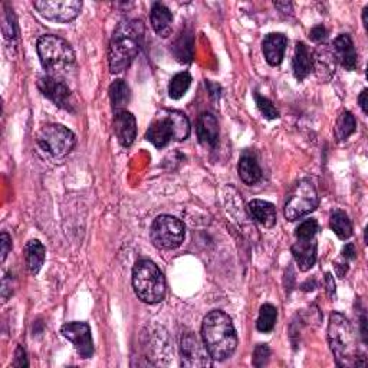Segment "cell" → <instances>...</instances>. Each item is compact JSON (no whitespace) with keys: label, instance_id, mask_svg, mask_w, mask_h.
Segmentation results:
<instances>
[{"label":"cell","instance_id":"obj_15","mask_svg":"<svg viewBox=\"0 0 368 368\" xmlns=\"http://www.w3.org/2000/svg\"><path fill=\"white\" fill-rule=\"evenodd\" d=\"M331 51L337 59V62L341 63V67L347 71H354L357 68V51L353 39L349 35L341 34L334 39Z\"/></svg>","mask_w":368,"mask_h":368},{"label":"cell","instance_id":"obj_33","mask_svg":"<svg viewBox=\"0 0 368 368\" xmlns=\"http://www.w3.org/2000/svg\"><path fill=\"white\" fill-rule=\"evenodd\" d=\"M270 357V348L266 344L256 345L253 353V365L255 367H263L268 364Z\"/></svg>","mask_w":368,"mask_h":368},{"label":"cell","instance_id":"obj_32","mask_svg":"<svg viewBox=\"0 0 368 368\" xmlns=\"http://www.w3.org/2000/svg\"><path fill=\"white\" fill-rule=\"evenodd\" d=\"M318 232V221L315 219H308L302 221L296 228L295 236L299 241H310V239H315V235Z\"/></svg>","mask_w":368,"mask_h":368},{"label":"cell","instance_id":"obj_10","mask_svg":"<svg viewBox=\"0 0 368 368\" xmlns=\"http://www.w3.org/2000/svg\"><path fill=\"white\" fill-rule=\"evenodd\" d=\"M34 6L45 19L58 23L74 21L83 10V2L79 0H38Z\"/></svg>","mask_w":368,"mask_h":368},{"label":"cell","instance_id":"obj_1","mask_svg":"<svg viewBox=\"0 0 368 368\" xmlns=\"http://www.w3.org/2000/svg\"><path fill=\"white\" fill-rule=\"evenodd\" d=\"M144 34V23L137 19L121 22L116 28L108 52L111 74H120L131 65L142 47Z\"/></svg>","mask_w":368,"mask_h":368},{"label":"cell","instance_id":"obj_5","mask_svg":"<svg viewBox=\"0 0 368 368\" xmlns=\"http://www.w3.org/2000/svg\"><path fill=\"white\" fill-rule=\"evenodd\" d=\"M133 286L138 299L146 303H158L166 298L167 285L163 272L149 259H141L134 265Z\"/></svg>","mask_w":368,"mask_h":368},{"label":"cell","instance_id":"obj_19","mask_svg":"<svg viewBox=\"0 0 368 368\" xmlns=\"http://www.w3.org/2000/svg\"><path fill=\"white\" fill-rule=\"evenodd\" d=\"M316 241L315 239H310V241H299L295 245H292L291 252L294 255V259L298 263L299 270L307 272L310 270L315 262H316Z\"/></svg>","mask_w":368,"mask_h":368},{"label":"cell","instance_id":"obj_13","mask_svg":"<svg viewBox=\"0 0 368 368\" xmlns=\"http://www.w3.org/2000/svg\"><path fill=\"white\" fill-rule=\"evenodd\" d=\"M61 334L68 341L74 344V348L79 357L83 358H91L94 354V341L91 335V328L87 323H68L61 328Z\"/></svg>","mask_w":368,"mask_h":368},{"label":"cell","instance_id":"obj_26","mask_svg":"<svg viewBox=\"0 0 368 368\" xmlns=\"http://www.w3.org/2000/svg\"><path fill=\"white\" fill-rule=\"evenodd\" d=\"M109 98H111V104H113L114 111L125 109L128 102H130L131 92L122 79H117V81H114L109 85Z\"/></svg>","mask_w":368,"mask_h":368},{"label":"cell","instance_id":"obj_38","mask_svg":"<svg viewBox=\"0 0 368 368\" xmlns=\"http://www.w3.org/2000/svg\"><path fill=\"white\" fill-rule=\"evenodd\" d=\"M325 285H327V291H328L329 296H332L335 294V282H334V278L331 274L325 275Z\"/></svg>","mask_w":368,"mask_h":368},{"label":"cell","instance_id":"obj_18","mask_svg":"<svg viewBox=\"0 0 368 368\" xmlns=\"http://www.w3.org/2000/svg\"><path fill=\"white\" fill-rule=\"evenodd\" d=\"M197 137L204 147L215 149L219 142V122L215 116L203 113L197 121Z\"/></svg>","mask_w":368,"mask_h":368},{"label":"cell","instance_id":"obj_28","mask_svg":"<svg viewBox=\"0 0 368 368\" xmlns=\"http://www.w3.org/2000/svg\"><path fill=\"white\" fill-rule=\"evenodd\" d=\"M277 318H278V310L274 305H270V303H265V305L261 307L258 321H256V328L265 334L270 332L275 328Z\"/></svg>","mask_w":368,"mask_h":368},{"label":"cell","instance_id":"obj_3","mask_svg":"<svg viewBox=\"0 0 368 368\" xmlns=\"http://www.w3.org/2000/svg\"><path fill=\"white\" fill-rule=\"evenodd\" d=\"M328 343L332 354L340 367H360V351L357 344V334L348 319L334 312L328 324Z\"/></svg>","mask_w":368,"mask_h":368},{"label":"cell","instance_id":"obj_4","mask_svg":"<svg viewBox=\"0 0 368 368\" xmlns=\"http://www.w3.org/2000/svg\"><path fill=\"white\" fill-rule=\"evenodd\" d=\"M36 50L47 75L61 78L74 68L75 52L65 39L56 35H43L38 39Z\"/></svg>","mask_w":368,"mask_h":368},{"label":"cell","instance_id":"obj_30","mask_svg":"<svg viewBox=\"0 0 368 368\" xmlns=\"http://www.w3.org/2000/svg\"><path fill=\"white\" fill-rule=\"evenodd\" d=\"M356 128H357V122L354 116L349 113V111H343L340 114L337 124H335V136L340 141L347 140L351 134L356 133Z\"/></svg>","mask_w":368,"mask_h":368},{"label":"cell","instance_id":"obj_6","mask_svg":"<svg viewBox=\"0 0 368 368\" xmlns=\"http://www.w3.org/2000/svg\"><path fill=\"white\" fill-rule=\"evenodd\" d=\"M190 136V121L180 111H163L151 122L146 138L157 149L174 141H183Z\"/></svg>","mask_w":368,"mask_h":368},{"label":"cell","instance_id":"obj_8","mask_svg":"<svg viewBox=\"0 0 368 368\" xmlns=\"http://www.w3.org/2000/svg\"><path fill=\"white\" fill-rule=\"evenodd\" d=\"M38 146L51 154L52 157L61 158L68 155L76 144L75 134L61 124L43 125L36 134Z\"/></svg>","mask_w":368,"mask_h":368},{"label":"cell","instance_id":"obj_9","mask_svg":"<svg viewBox=\"0 0 368 368\" xmlns=\"http://www.w3.org/2000/svg\"><path fill=\"white\" fill-rule=\"evenodd\" d=\"M186 236V229L183 223L169 215L158 216L151 225L150 237L151 242L160 249H175L179 248Z\"/></svg>","mask_w":368,"mask_h":368},{"label":"cell","instance_id":"obj_40","mask_svg":"<svg viewBox=\"0 0 368 368\" xmlns=\"http://www.w3.org/2000/svg\"><path fill=\"white\" fill-rule=\"evenodd\" d=\"M275 6H277L278 9H282V12H286V10H288V12H292V5H291V3H279V2L277 3V2H275Z\"/></svg>","mask_w":368,"mask_h":368},{"label":"cell","instance_id":"obj_11","mask_svg":"<svg viewBox=\"0 0 368 368\" xmlns=\"http://www.w3.org/2000/svg\"><path fill=\"white\" fill-rule=\"evenodd\" d=\"M212 360L203 340L193 332L184 334L182 338V365L190 368L210 367Z\"/></svg>","mask_w":368,"mask_h":368},{"label":"cell","instance_id":"obj_22","mask_svg":"<svg viewBox=\"0 0 368 368\" xmlns=\"http://www.w3.org/2000/svg\"><path fill=\"white\" fill-rule=\"evenodd\" d=\"M45 256L46 250L45 246L36 241V239H32L25 246V262L26 268L30 272L32 275H38L39 270L43 266L45 262Z\"/></svg>","mask_w":368,"mask_h":368},{"label":"cell","instance_id":"obj_36","mask_svg":"<svg viewBox=\"0 0 368 368\" xmlns=\"http://www.w3.org/2000/svg\"><path fill=\"white\" fill-rule=\"evenodd\" d=\"M29 362L26 360V353L25 349L19 345L16 348V353H14V361H13V367H28Z\"/></svg>","mask_w":368,"mask_h":368},{"label":"cell","instance_id":"obj_37","mask_svg":"<svg viewBox=\"0 0 368 368\" xmlns=\"http://www.w3.org/2000/svg\"><path fill=\"white\" fill-rule=\"evenodd\" d=\"M343 256H344L345 259H349V261L356 259V256H357L356 246H354L353 243H347V245L343 248Z\"/></svg>","mask_w":368,"mask_h":368},{"label":"cell","instance_id":"obj_2","mask_svg":"<svg viewBox=\"0 0 368 368\" xmlns=\"http://www.w3.org/2000/svg\"><path fill=\"white\" fill-rule=\"evenodd\" d=\"M202 340L213 360L229 358L237 347V335L230 316L217 310L207 314L202 324Z\"/></svg>","mask_w":368,"mask_h":368},{"label":"cell","instance_id":"obj_24","mask_svg":"<svg viewBox=\"0 0 368 368\" xmlns=\"http://www.w3.org/2000/svg\"><path fill=\"white\" fill-rule=\"evenodd\" d=\"M335 63H337V59L331 50L321 47L314 54V69L319 78H331L335 72Z\"/></svg>","mask_w":368,"mask_h":368},{"label":"cell","instance_id":"obj_34","mask_svg":"<svg viewBox=\"0 0 368 368\" xmlns=\"http://www.w3.org/2000/svg\"><path fill=\"white\" fill-rule=\"evenodd\" d=\"M0 245H2V262H5L8 253L12 249V239L6 232L0 235Z\"/></svg>","mask_w":368,"mask_h":368},{"label":"cell","instance_id":"obj_16","mask_svg":"<svg viewBox=\"0 0 368 368\" xmlns=\"http://www.w3.org/2000/svg\"><path fill=\"white\" fill-rule=\"evenodd\" d=\"M288 39L282 34H269L262 42V51L270 67H278L283 59Z\"/></svg>","mask_w":368,"mask_h":368},{"label":"cell","instance_id":"obj_25","mask_svg":"<svg viewBox=\"0 0 368 368\" xmlns=\"http://www.w3.org/2000/svg\"><path fill=\"white\" fill-rule=\"evenodd\" d=\"M329 226L341 241H347V239L353 236V223H351L348 215L343 210H335L331 213Z\"/></svg>","mask_w":368,"mask_h":368},{"label":"cell","instance_id":"obj_23","mask_svg":"<svg viewBox=\"0 0 368 368\" xmlns=\"http://www.w3.org/2000/svg\"><path fill=\"white\" fill-rule=\"evenodd\" d=\"M237 170H239V177H241V180L248 186H253L262 179V170L258 162L249 154H243L241 157Z\"/></svg>","mask_w":368,"mask_h":368},{"label":"cell","instance_id":"obj_35","mask_svg":"<svg viewBox=\"0 0 368 368\" xmlns=\"http://www.w3.org/2000/svg\"><path fill=\"white\" fill-rule=\"evenodd\" d=\"M310 38L314 42H321L327 38V29L323 25H318L315 28H312V30L310 32Z\"/></svg>","mask_w":368,"mask_h":368},{"label":"cell","instance_id":"obj_17","mask_svg":"<svg viewBox=\"0 0 368 368\" xmlns=\"http://www.w3.org/2000/svg\"><path fill=\"white\" fill-rule=\"evenodd\" d=\"M292 71L298 81H303L314 71V52L303 42L296 43Z\"/></svg>","mask_w":368,"mask_h":368},{"label":"cell","instance_id":"obj_7","mask_svg":"<svg viewBox=\"0 0 368 368\" xmlns=\"http://www.w3.org/2000/svg\"><path fill=\"white\" fill-rule=\"evenodd\" d=\"M318 204L319 196L315 186L310 180L303 179L299 180L291 190V193L288 195L283 213L288 220L295 221L316 210Z\"/></svg>","mask_w":368,"mask_h":368},{"label":"cell","instance_id":"obj_31","mask_svg":"<svg viewBox=\"0 0 368 368\" xmlns=\"http://www.w3.org/2000/svg\"><path fill=\"white\" fill-rule=\"evenodd\" d=\"M253 98L256 101V105H258L259 111L262 113V116L268 120H277L279 117V111L275 108V105L272 104L268 98L262 97L258 92L253 94Z\"/></svg>","mask_w":368,"mask_h":368},{"label":"cell","instance_id":"obj_21","mask_svg":"<svg viewBox=\"0 0 368 368\" xmlns=\"http://www.w3.org/2000/svg\"><path fill=\"white\" fill-rule=\"evenodd\" d=\"M249 212H250V216L253 217V220L256 223H259V225H262L263 228L266 229H270L275 226L277 223V210H275V206L269 203V202H265V200H252L249 203Z\"/></svg>","mask_w":368,"mask_h":368},{"label":"cell","instance_id":"obj_29","mask_svg":"<svg viewBox=\"0 0 368 368\" xmlns=\"http://www.w3.org/2000/svg\"><path fill=\"white\" fill-rule=\"evenodd\" d=\"M191 85V75L188 72L175 74L169 84V95L173 100H180Z\"/></svg>","mask_w":368,"mask_h":368},{"label":"cell","instance_id":"obj_12","mask_svg":"<svg viewBox=\"0 0 368 368\" xmlns=\"http://www.w3.org/2000/svg\"><path fill=\"white\" fill-rule=\"evenodd\" d=\"M38 88L43 97L51 100L56 107H61L67 111H74L72 105V92L69 87L62 81L61 78L45 75L39 78Z\"/></svg>","mask_w":368,"mask_h":368},{"label":"cell","instance_id":"obj_14","mask_svg":"<svg viewBox=\"0 0 368 368\" xmlns=\"http://www.w3.org/2000/svg\"><path fill=\"white\" fill-rule=\"evenodd\" d=\"M114 131L122 147H131L137 137L136 117L127 109L114 111Z\"/></svg>","mask_w":368,"mask_h":368},{"label":"cell","instance_id":"obj_41","mask_svg":"<svg viewBox=\"0 0 368 368\" xmlns=\"http://www.w3.org/2000/svg\"><path fill=\"white\" fill-rule=\"evenodd\" d=\"M206 85H207V87H209L210 89L213 88V84H212V83H206ZM215 88H216L217 91H220V87H219V85H216V84H215ZM210 94H212V95H215V97H216V98H220V92H216V91H212Z\"/></svg>","mask_w":368,"mask_h":368},{"label":"cell","instance_id":"obj_39","mask_svg":"<svg viewBox=\"0 0 368 368\" xmlns=\"http://www.w3.org/2000/svg\"><path fill=\"white\" fill-rule=\"evenodd\" d=\"M367 95H368V91L364 89L361 94H360V97H358V102H360V107L362 109V113L364 114H368V108H367Z\"/></svg>","mask_w":368,"mask_h":368},{"label":"cell","instance_id":"obj_27","mask_svg":"<svg viewBox=\"0 0 368 368\" xmlns=\"http://www.w3.org/2000/svg\"><path fill=\"white\" fill-rule=\"evenodd\" d=\"M173 51L175 58H177L182 63L191 62V58H193V35L187 34V32L182 34L177 42L174 43Z\"/></svg>","mask_w":368,"mask_h":368},{"label":"cell","instance_id":"obj_20","mask_svg":"<svg viewBox=\"0 0 368 368\" xmlns=\"http://www.w3.org/2000/svg\"><path fill=\"white\" fill-rule=\"evenodd\" d=\"M150 21L155 34L162 38H167L173 32V14L169 8L162 3H154L150 12Z\"/></svg>","mask_w":368,"mask_h":368},{"label":"cell","instance_id":"obj_42","mask_svg":"<svg viewBox=\"0 0 368 368\" xmlns=\"http://www.w3.org/2000/svg\"><path fill=\"white\" fill-rule=\"evenodd\" d=\"M367 12H368V6L364 8V13H362V21H364V26H365V28L368 26V25H367Z\"/></svg>","mask_w":368,"mask_h":368}]
</instances>
